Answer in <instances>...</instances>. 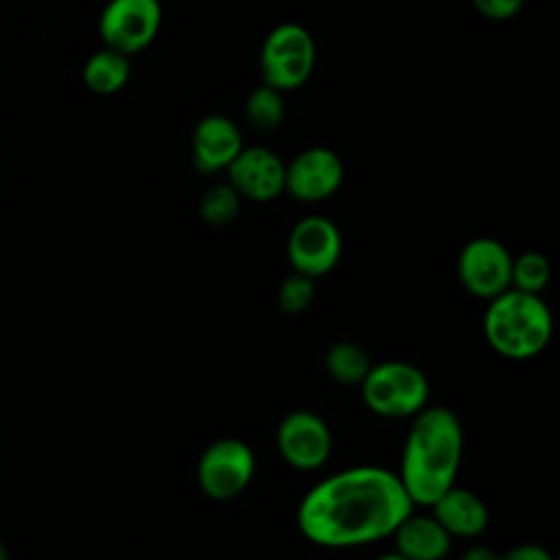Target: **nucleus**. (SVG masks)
<instances>
[{"label": "nucleus", "mask_w": 560, "mask_h": 560, "mask_svg": "<svg viewBox=\"0 0 560 560\" xmlns=\"http://www.w3.org/2000/svg\"><path fill=\"white\" fill-rule=\"evenodd\" d=\"M413 512L396 472L354 466L315 483L298 508V527L319 547L346 549L383 540Z\"/></svg>", "instance_id": "obj_1"}, {"label": "nucleus", "mask_w": 560, "mask_h": 560, "mask_svg": "<svg viewBox=\"0 0 560 560\" xmlns=\"http://www.w3.org/2000/svg\"><path fill=\"white\" fill-rule=\"evenodd\" d=\"M464 429L448 407H424L407 431L400 470L396 472L413 508H429L459 472Z\"/></svg>", "instance_id": "obj_2"}, {"label": "nucleus", "mask_w": 560, "mask_h": 560, "mask_svg": "<svg viewBox=\"0 0 560 560\" xmlns=\"http://www.w3.org/2000/svg\"><path fill=\"white\" fill-rule=\"evenodd\" d=\"M553 332V317L540 295L508 289L492 298L483 313V337L505 359H532L540 354Z\"/></svg>", "instance_id": "obj_3"}, {"label": "nucleus", "mask_w": 560, "mask_h": 560, "mask_svg": "<svg viewBox=\"0 0 560 560\" xmlns=\"http://www.w3.org/2000/svg\"><path fill=\"white\" fill-rule=\"evenodd\" d=\"M359 385L365 407L381 418H413L429 400L424 372L407 361L372 365Z\"/></svg>", "instance_id": "obj_4"}, {"label": "nucleus", "mask_w": 560, "mask_h": 560, "mask_svg": "<svg viewBox=\"0 0 560 560\" xmlns=\"http://www.w3.org/2000/svg\"><path fill=\"white\" fill-rule=\"evenodd\" d=\"M315 68V39L298 22L271 28L260 46L262 83L278 92L302 88Z\"/></svg>", "instance_id": "obj_5"}, {"label": "nucleus", "mask_w": 560, "mask_h": 560, "mask_svg": "<svg viewBox=\"0 0 560 560\" xmlns=\"http://www.w3.org/2000/svg\"><path fill=\"white\" fill-rule=\"evenodd\" d=\"M254 470L256 457L249 444L238 438H221L203 448L197 462V483L206 497L230 501L249 486Z\"/></svg>", "instance_id": "obj_6"}, {"label": "nucleus", "mask_w": 560, "mask_h": 560, "mask_svg": "<svg viewBox=\"0 0 560 560\" xmlns=\"http://www.w3.org/2000/svg\"><path fill=\"white\" fill-rule=\"evenodd\" d=\"M160 26V0H109L98 18L103 44L127 57L144 50L158 37Z\"/></svg>", "instance_id": "obj_7"}, {"label": "nucleus", "mask_w": 560, "mask_h": 560, "mask_svg": "<svg viewBox=\"0 0 560 560\" xmlns=\"http://www.w3.org/2000/svg\"><path fill=\"white\" fill-rule=\"evenodd\" d=\"M341 247L339 228L322 214H308L291 228L287 238V258L293 271L315 280L337 267Z\"/></svg>", "instance_id": "obj_8"}, {"label": "nucleus", "mask_w": 560, "mask_h": 560, "mask_svg": "<svg viewBox=\"0 0 560 560\" xmlns=\"http://www.w3.org/2000/svg\"><path fill=\"white\" fill-rule=\"evenodd\" d=\"M276 446L295 470H317L332 453V433L322 416L308 409L289 411L276 429Z\"/></svg>", "instance_id": "obj_9"}, {"label": "nucleus", "mask_w": 560, "mask_h": 560, "mask_svg": "<svg viewBox=\"0 0 560 560\" xmlns=\"http://www.w3.org/2000/svg\"><path fill=\"white\" fill-rule=\"evenodd\" d=\"M457 276L470 295L490 302L510 289L512 254L497 238L477 236L462 247Z\"/></svg>", "instance_id": "obj_10"}, {"label": "nucleus", "mask_w": 560, "mask_h": 560, "mask_svg": "<svg viewBox=\"0 0 560 560\" xmlns=\"http://www.w3.org/2000/svg\"><path fill=\"white\" fill-rule=\"evenodd\" d=\"M343 182V164L332 149L311 147L284 164V190L304 203L332 197Z\"/></svg>", "instance_id": "obj_11"}, {"label": "nucleus", "mask_w": 560, "mask_h": 560, "mask_svg": "<svg viewBox=\"0 0 560 560\" xmlns=\"http://www.w3.org/2000/svg\"><path fill=\"white\" fill-rule=\"evenodd\" d=\"M225 171L228 184L249 201H271L284 192V162L267 147H243Z\"/></svg>", "instance_id": "obj_12"}, {"label": "nucleus", "mask_w": 560, "mask_h": 560, "mask_svg": "<svg viewBox=\"0 0 560 560\" xmlns=\"http://www.w3.org/2000/svg\"><path fill=\"white\" fill-rule=\"evenodd\" d=\"M241 149V129L228 116L210 114L192 129V162L201 173L225 171Z\"/></svg>", "instance_id": "obj_13"}, {"label": "nucleus", "mask_w": 560, "mask_h": 560, "mask_svg": "<svg viewBox=\"0 0 560 560\" xmlns=\"http://www.w3.org/2000/svg\"><path fill=\"white\" fill-rule=\"evenodd\" d=\"M429 508L433 518L451 534V538H475L486 532L490 521L486 503L472 490L455 483Z\"/></svg>", "instance_id": "obj_14"}, {"label": "nucleus", "mask_w": 560, "mask_h": 560, "mask_svg": "<svg viewBox=\"0 0 560 560\" xmlns=\"http://www.w3.org/2000/svg\"><path fill=\"white\" fill-rule=\"evenodd\" d=\"M392 536L396 551L407 560H444L453 547L451 534L433 514L409 512Z\"/></svg>", "instance_id": "obj_15"}, {"label": "nucleus", "mask_w": 560, "mask_h": 560, "mask_svg": "<svg viewBox=\"0 0 560 560\" xmlns=\"http://www.w3.org/2000/svg\"><path fill=\"white\" fill-rule=\"evenodd\" d=\"M131 74L129 57L114 50V48H101L94 55L88 57L83 66V83L94 94H116L120 92Z\"/></svg>", "instance_id": "obj_16"}, {"label": "nucleus", "mask_w": 560, "mask_h": 560, "mask_svg": "<svg viewBox=\"0 0 560 560\" xmlns=\"http://www.w3.org/2000/svg\"><path fill=\"white\" fill-rule=\"evenodd\" d=\"M326 374L341 385H359L372 368L368 352L354 341H339L324 357Z\"/></svg>", "instance_id": "obj_17"}, {"label": "nucleus", "mask_w": 560, "mask_h": 560, "mask_svg": "<svg viewBox=\"0 0 560 560\" xmlns=\"http://www.w3.org/2000/svg\"><path fill=\"white\" fill-rule=\"evenodd\" d=\"M245 116H247V120H249V125L254 129H258V131H273L276 127H280V122L284 118L282 92L273 90L267 83H260L247 96Z\"/></svg>", "instance_id": "obj_18"}, {"label": "nucleus", "mask_w": 560, "mask_h": 560, "mask_svg": "<svg viewBox=\"0 0 560 560\" xmlns=\"http://www.w3.org/2000/svg\"><path fill=\"white\" fill-rule=\"evenodd\" d=\"M549 278H551V267L540 252H523L521 256L512 258V278H510L512 289L540 295Z\"/></svg>", "instance_id": "obj_19"}, {"label": "nucleus", "mask_w": 560, "mask_h": 560, "mask_svg": "<svg viewBox=\"0 0 560 560\" xmlns=\"http://www.w3.org/2000/svg\"><path fill=\"white\" fill-rule=\"evenodd\" d=\"M238 208H241V195L230 184L210 186L199 201L201 219L214 228L232 223L238 214Z\"/></svg>", "instance_id": "obj_20"}, {"label": "nucleus", "mask_w": 560, "mask_h": 560, "mask_svg": "<svg viewBox=\"0 0 560 560\" xmlns=\"http://www.w3.org/2000/svg\"><path fill=\"white\" fill-rule=\"evenodd\" d=\"M315 298V280L308 276H302L298 271H293L291 276H287L278 289V306L282 313L287 315H298L304 313L311 302Z\"/></svg>", "instance_id": "obj_21"}, {"label": "nucleus", "mask_w": 560, "mask_h": 560, "mask_svg": "<svg viewBox=\"0 0 560 560\" xmlns=\"http://www.w3.org/2000/svg\"><path fill=\"white\" fill-rule=\"evenodd\" d=\"M470 4L477 9V13H481L483 18L488 20H497V22H503V20H510L514 18L525 0H470Z\"/></svg>", "instance_id": "obj_22"}, {"label": "nucleus", "mask_w": 560, "mask_h": 560, "mask_svg": "<svg viewBox=\"0 0 560 560\" xmlns=\"http://www.w3.org/2000/svg\"><path fill=\"white\" fill-rule=\"evenodd\" d=\"M501 560H553L551 553L540 545H518L501 556Z\"/></svg>", "instance_id": "obj_23"}, {"label": "nucleus", "mask_w": 560, "mask_h": 560, "mask_svg": "<svg viewBox=\"0 0 560 560\" xmlns=\"http://www.w3.org/2000/svg\"><path fill=\"white\" fill-rule=\"evenodd\" d=\"M459 560H501V556L488 547H470Z\"/></svg>", "instance_id": "obj_24"}, {"label": "nucleus", "mask_w": 560, "mask_h": 560, "mask_svg": "<svg viewBox=\"0 0 560 560\" xmlns=\"http://www.w3.org/2000/svg\"><path fill=\"white\" fill-rule=\"evenodd\" d=\"M376 560H407L405 556H400L398 551H389V553H383V556H378Z\"/></svg>", "instance_id": "obj_25"}, {"label": "nucleus", "mask_w": 560, "mask_h": 560, "mask_svg": "<svg viewBox=\"0 0 560 560\" xmlns=\"http://www.w3.org/2000/svg\"><path fill=\"white\" fill-rule=\"evenodd\" d=\"M0 560H9V551H7V547L0 542Z\"/></svg>", "instance_id": "obj_26"}]
</instances>
